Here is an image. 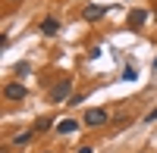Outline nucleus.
I'll list each match as a JSON object with an SVG mask.
<instances>
[{
    "mask_svg": "<svg viewBox=\"0 0 157 153\" xmlns=\"http://www.w3.org/2000/svg\"><path fill=\"white\" fill-rule=\"evenodd\" d=\"M3 153H6V150H3Z\"/></svg>",
    "mask_w": 157,
    "mask_h": 153,
    "instance_id": "obj_15",
    "label": "nucleus"
},
{
    "mask_svg": "<svg viewBox=\"0 0 157 153\" xmlns=\"http://www.w3.org/2000/svg\"><path fill=\"white\" fill-rule=\"evenodd\" d=\"M104 12H107L104 6H98V3H88V6L82 9V16H85L88 22H98V19H104Z\"/></svg>",
    "mask_w": 157,
    "mask_h": 153,
    "instance_id": "obj_4",
    "label": "nucleus"
},
{
    "mask_svg": "<svg viewBox=\"0 0 157 153\" xmlns=\"http://www.w3.org/2000/svg\"><path fill=\"white\" fill-rule=\"evenodd\" d=\"M44 153H50V150H44Z\"/></svg>",
    "mask_w": 157,
    "mask_h": 153,
    "instance_id": "obj_14",
    "label": "nucleus"
},
{
    "mask_svg": "<svg viewBox=\"0 0 157 153\" xmlns=\"http://www.w3.org/2000/svg\"><path fill=\"white\" fill-rule=\"evenodd\" d=\"M154 69H157V62H154Z\"/></svg>",
    "mask_w": 157,
    "mask_h": 153,
    "instance_id": "obj_13",
    "label": "nucleus"
},
{
    "mask_svg": "<svg viewBox=\"0 0 157 153\" xmlns=\"http://www.w3.org/2000/svg\"><path fill=\"white\" fill-rule=\"evenodd\" d=\"M75 153H94V150H91V147H78Z\"/></svg>",
    "mask_w": 157,
    "mask_h": 153,
    "instance_id": "obj_12",
    "label": "nucleus"
},
{
    "mask_svg": "<svg viewBox=\"0 0 157 153\" xmlns=\"http://www.w3.org/2000/svg\"><path fill=\"white\" fill-rule=\"evenodd\" d=\"M3 97L16 103V100H25V97H29V91H25L22 81H10V84H3Z\"/></svg>",
    "mask_w": 157,
    "mask_h": 153,
    "instance_id": "obj_2",
    "label": "nucleus"
},
{
    "mask_svg": "<svg viewBox=\"0 0 157 153\" xmlns=\"http://www.w3.org/2000/svg\"><path fill=\"white\" fill-rule=\"evenodd\" d=\"M57 31H60V22H57L54 16H47V19L41 22V34H44V37H54Z\"/></svg>",
    "mask_w": 157,
    "mask_h": 153,
    "instance_id": "obj_6",
    "label": "nucleus"
},
{
    "mask_svg": "<svg viewBox=\"0 0 157 153\" xmlns=\"http://www.w3.org/2000/svg\"><path fill=\"white\" fill-rule=\"evenodd\" d=\"M32 137H35V131H19L16 137H13V144H16V147H25V144L32 141Z\"/></svg>",
    "mask_w": 157,
    "mask_h": 153,
    "instance_id": "obj_8",
    "label": "nucleus"
},
{
    "mask_svg": "<svg viewBox=\"0 0 157 153\" xmlns=\"http://www.w3.org/2000/svg\"><path fill=\"white\" fill-rule=\"evenodd\" d=\"M154 119H157V106H154V109L148 112V116H145V122H154Z\"/></svg>",
    "mask_w": 157,
    "mask_h": 153,
    "instance_id": "obj_11",
    "label": "nucleus"
},
{
    "mask_svg": "<svg viewBox=\"0 0 157 153\" xmlns=\"http://www.w3.org/2000/svg\"><path fill=\"white\" fill-rule=\"evenodd\" d=\"M148 22V9H132L129 12V28H141Z\"/></svg>",
    "mask_w": 157,
    "mask_h": 153,
    "instance_id": "obj_5",
    "label": "nucleus"
},
{
    "mask_svg": "<svg viewBox=\"0 0 157 153\" xmlns=\"http://www.w3.org/2000/svg\"><path fill=\"white\" fill-rule=\"evenodd\" d=\"M75 128H78V122H75V119H63V122L57 125V134H72Z\"/></svg>",
    "mask_w": 157,
    "mask_h": 153,
    "instance_id": "obj_7",
    "label": "nucleus"
},
{
    "mask_svg": "<svg viewBox=\"0 0 157 153\" xmlns=\"http://www.w3.org/2000/svg\"><path fill=\"white\" fill-rule=\"evenodd\" d=\"M47 128H54V119H50V116H47V119H38L32 131H47Z\"/></svg>",
    "mask_w": 157,
    "mask_h": 153,
    "instance_id": "obj_9",
    "label": "nucleus"
},
{
    "mask_svg": "<svg viewBox=\"0 0 157 153\" xmlns=\"http://www.w3.org/2000/svg\"><path fill=\"white\" fill-rule=\"evenodd\" d=\"M69 91H72V78H60L54 87H50V103H66Z\"/></svg>",
    "mask_w": 157,
    "mask_h": 153,
    "instance_id": "obj_1",
    "label": "nucleus"
},
{
    "mask_svg": "<svg viewBox=\"0 0 157 153\" xmlns=\"http://www.w3.org/2000/svg\"><path fill=\"white\" fill-rule=\"evenodd\" d=\"M16 75H29V62H19V66H16Z\"/></svg>",
    "mask_w": 157,
    "mask_h": 153,
    "instance_id": "obj_10",
    "label": "nucleus"
},
{
    "mask_svg": "<svg viewBox=\"0 0 157 153\" xmlns=\"http://www.w3.org/2000/svg\"><path fill=\"white\" fill-rule=\"evenodd\" d=\"M85 125L88 128H101V125H107V109H88L85 112Z\"/></svg>",
    "mask_w": 157,
    "mask_h": 153,
    "instance_id": "obj_3",
    "label": "nucleus"
}]
</instances>
